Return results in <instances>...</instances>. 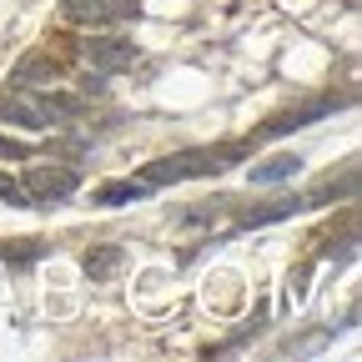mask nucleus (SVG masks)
Listing matches in <instances>:
<instances>
[{"label": "nucleus", "mask_w": 362, "mask_h": 362, "mask_svg": "<svg viewBox=\"0 0 362 362\" xmlns=\"http://www.w3.org/2000/svg\"><path fill=\"white\" fill-rule=\"evenodd\" d=\"M76 111H81V101H71V96H35L30 86H6L0 90V116L11 126H25V131H51Z\"/></svg>", "instance_id": "nucleus-1"}, {"label": "nucleus", "mask_w": 362, "mask_h": 362, "mask_svg": "<svg viewBox=\"0 0 362 362\" xmlns=\"http://www.w3.org/2000/svg\"><path fill=\"white\" fill-rule=\"evenodd\" d=\"M242 146H197V151H181V156H161L141 171L146 187H171V181H187V176H221L226 166H237Z\"/></svg>", "instance_id": "nucleus-2"}, {"label": "nucleus", "mask_w": 362, "mask_h": 362, "mask_svg": "<svg viewBox=\"0 0 362 362\" xmlns=\"http://www.w3.org/2000/svg\"><path fill=\"white\" fill-rule=\"evenodd\" d=\"M81 176L71 166H30L25 171V192H30V206H61L66 197H76Z\"/></svg>", "instance_id": "nucleus-3"}, {"label": "nucleus", "mask_w": 362, "mask_h": 362, "mask_svg": "<svg viewBox=\"0 0 362 362\" xmlns=\"http://www.w3.org/2000/svg\"><path fill=\"white\" fill-rule=\"evenodd\" d=\"M86 61H90V71H101V76H116V71L136 66V40L90 35V40H86Z\"/></svg>", "instance_id": "nucleus-4"}, {"label": "nucleus", "mask_w": 362, "mask_h": 362, "mask_svg": "<svg viewBox=\"0 0 362 362\" xmlns=\"http://www.w3.org/2000/svg\"><path fill=\"white\" fill-rule=\"evenodd\" d=\"M71 21H131L141 16V0H66Z\"/></svg>", "instance_id": "nucleus-5"}, {"label": "nucleus", "mask_w": 362, "mask_h": 362, "mask_svg": "<svg viewBox=\"0 0 362 362\" xmlns=\"http://www.w3.org/2000/svg\"><path fill=\"white\" fill-rule=\"evenodd\" d=\"M342 101L337 96H322V101H312V106H297V111H282V116H272L257 136H287V131H302V126H312L317 116H327V111H337Z\"/></svg>", "instance_id": "nucleus-6"}, {"label": "nucleus", "mask_w": 362, "mask_h": 362, "mask_svg": "<svg viewBox=\"0 0 362 362\" xmlns=\"http://www.w3.org/2000/svg\"><path fill=\"white\" fill-rule=\"evenodd\" d=\"M156 187H146L141 176H126V181H106L96 187V206H131V202H146Z\"/></svg>", "instance_id": "nucleus-7"}, {"label": "nucleus", "mask_w": 362, "mask_h": 362, "mask_svg": "<svg viewBox=\"0 0 362 362\" xmlns=\"http://www.w3.org/2000/svg\"><path fill=\"white\" fill-rule=\"evenodd\" d=\"M297 171H302V156H297V151H282V156L252 166L247 176H252V187H277V181H292Z\"/></svg>", "instance_id": "nucleus-8"}, {"label": "nucleus", "mask_w": 362, "mask_h": 362, "mask_svg": "<svg viewBox=\"0 0 362 362\" xmlns=\"http://www.w3.org/2000/svg\"><path fill=\"white\" fill-rule=\"evenodd\" d=\"M297 211H307V197H277V202H267V206L242 211V226H272V221H287Z\"/></svg>", "instance_id": "nucleus-9"}, {"label": "nucleus", "mask_w": 362, "mask_h": 362, "mask_svg": "<svg viewBox=\"0 0 362 362\" xmlns=\"http://www.w3.org/2000/svg\"><path fill=\"white\" fill-rule=\"evenodd\" d=\"M16 81H21V86L61 81V61H56V56H45V51H35V56H21V61H16Z\"/></svg>", "instance_id": "nucleus-10"}, {"label": "nucleus", "mask_w": 362, "mask_h": 362, "mask_svg": "<svg viewBox=\"0 0 362 362\" xmlns=\"http://www.w3.org/2000/svg\"><path fill=\"white\" fill-rule=\"evenodd\" d=\"M352 192H357V166H347V171H342V181H337V171H332L327 181H317V187H312V192H302V197H307V206H327L332 197H352Z\"/></svg>", "instance_id": "nucleus-11"}, {"label": "nucleus", "mask_w": 362, "mask_h": 362, "mask_svg": "<svg viewBox=\"0 0 362 362\" xmlns=\"http://www.w3.org/2000/svg\"><path fill=\"white\" fill-rule=\"evenodd\" d=\"M121 262H126V252H121V247H96V252H86V272H90L96 282H106Z\"/></svg>", "instance_id": "nucleus-12"}, {"label": "nucleus", "mask_w": 362, "mask_h": 362, "mask_svg": "<svg viewBox=\"0 0 362 362\" xmlns=\"http://www.w3.org/2000/svg\"><path fill=\"white\" fill-rule=\"evenodd\" d=\"M0 202H11V206H30L25 181H16V176H6V171H0Z\"/></svg>", "instance_id": "nucleus-13"}, {"label": "nucleus", "mask_w": 362, "mask_h": 362, "mask_svg": "<svg viewBox=\"0 0 362 362\" xmlns=\"http://www.w3.org/2000/svg\"><path fill=\"white\" fill-rule=\"evenodd\" d=\"M0 156H16V161H30V146H25V141H11V136H0Z\"/></svg>", "instance_id": "nucleus-14"}]
</instances>
